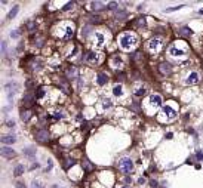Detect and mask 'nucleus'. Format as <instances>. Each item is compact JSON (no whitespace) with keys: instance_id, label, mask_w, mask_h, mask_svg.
<instances>
[{"instance_id":"f257e3e1","label":"nucleus","mask_w":203,"mask_h":188,"mask_svg":"<svg viewBox=\"0 0 203 188\" xmlns=\"http://www.w3.org/2000/svg\"><path fill=\"white\" fill-rule=\"evenodd\" d=\"M136 37L131 33H126L120 37V47L123 49V51H131V49H133L136 46Z\"/></svg>"},{"instance_id":"f03ea898","label":"nucleus","mask_w":203,"mask_h":188,"mask_svg":"<svg viewBox=\"0 0 203 188\" xmlns=\"http://www.w3.org/2000/svg\"><path fill=\"white\" fill-rule=\"evenodd\" d=\"M184 43H173L169 46V54L173 56V58H181V56H185L187 54V46H182Z\"/></svg>"},{"instance_id":"7ed1b4c3","label":"nucleus","mask_w":203,"mask_h":188,"mask_svg":"<svg viewBox=\"0 0 203 188\" xmlns=\"http://www.w3.org/2000/svg\"><path fill=\"white\" fill-rule=\"evenodd\" d=\"M119 166H120V169H122L125 173H131V172L133 170V163H132V160L128 158V157L122 158V160L119 161Z\"/></svg>"},{"instance_id":"20e7f679","label":"nucleus","mask_w":203,"mask_h":188,"mask_svg":"<svg viewBox=\"0 0 203 188\" xmlns=\"http://www.w3.org/2000/svg\"><path fill=\"white\" fill-rule=\"evenodd\" d=\"M5 89H6V92H8L9 98H10V95H14V93H17V92H18L19 86H18V83H15V82H9V83H6Z\"/></svg>"},{"instance_id":"39448f33","label":"nucleus","mask_w":203,"mask_h":188,"mask_svg":"<svg viewBox=\"0 0 203 188\" xmlns=\"http://www.w3.org/2000/svg\"><path fill=\"white\" fill-rule=\"evenodd\" d=\"M36 139H39L40 142H46L49 139V132L46 129H39L36 132Z\"/></svg>"},{"instance_id":"423d86ee","label":"nucleus","mask_w":203,"mask_h":188,"mask_svg":"<svg viewBox=\"0 0 203 188\" xmlns=\"http://www.w3.org/2000/svg\"><path fill=\"white\" fill-rule=\"evenodd\" d=\"M0 154H2L5 158H12V157L17 156L15 150H12V148H9V147H3L2 150H0Z\"/></svg>"},{"instance_id":"0eeeda50","label":"nucleus","mask_w":203,"mask_h":188,"mask_svg":"<svg viewBox=\"0 0 203 188\" xmlns=\"http://www.w3.org/2000/svg\"><path fill=\"white\" fill-rule=\"evenodd\" d=\"M148 101H150V104H151V105H153V107H156V108L162 105V98H160L159 95H151Z\"/></svg>"},{"instance_id":"6e6552de","label":"nucleus","mask_w":203,"mask_h":188,"mask_svg":"<svg viewBox=\"0 0 203 188\" xmlns=\"http://www.w3.org/2000/svg\"><path fill=\"white\" fill-rule=\"evenodd\" d=\"M197 82H199V74H197L196 71H193V73L187 77V84H196Z\"/></svg>"},{"instance_id":"1a4fd4ad","label":"nucleus","mask_w":203,"mask_h":188,"mask_svg":"<svg viewBox=\"0 0 203 188\" xmlns=\"http://www.w3.org/2000/svg\"><path fill=\"white\" fill-rule=\"evenodd\" d=\"M159 45H160V40L159 39H151L150 42H148V49H150V51H157V49H159Z\"/></svg>"},{"instance_id":"9d476101","label":"nucleus","mask_w":203,"mask_h":188,"mask_svg":"<svg viewBox=\"0 0 203 188\" xmlns=\"http://www.w3.org/2000/svg\"><path fill=\"white\" fill-rule=\"evenodd\" d=\"M159 68H160V73L162 74H171V65L168 64V62H162V64L159 65Z\"/></svg>"},{"instance_id":"9b49d317","label":"nucleus","mask_w":203,"mask_h":188,"mask_svg":"<svg viewBox=\"0 0 203 188\" xmlns=\"http://www.w3.org/2000/svg\"><path fill=\"white\" fill-rule=\"evenodd\" d=\"M107 82H108V76H107V74H105V73H99V74H98V84L104 86Z\"/></svg>"},{"instance_id":"f8f14e48","label":"nucleus","mask_w":203,"mask_h":188,"mask_svg":"<svg viewBox=\"0 0 203 188\" xmlns=\"http://www.w3.org/2000/svg\"><path fill=\"white\" fill-rule=\"evenodd\" d=\"M95 39H96V46L101 47L104 45V39H105V37H104L103 33H95Z\"/></svg>"},{"instance_id":"ddd939ff","label":"nucleus","mask_w":203,"mask_h":188,"mask_svg":"<svg viewBox=\"0 0 203 188\" xmlns=\"http://www.w3.org/2000/svg\"><path fill=\"white\" fill-rule=\"evenodd\" d=\"M15 141H17V138L14 135H6V136L2 138V142L3 144H14Z\"/></svg>"},{"instance_id":"4468645a","label":"nucleus","mask_w":203,"mask_h":188,"mask_svg":"<svg viewBox=\"0 0 203 188\" xmlns=\"http://www.w3.org/2000/svg\"><path fill=\"white\" fill-rule=\"evenodd\" d=\"M33 101H34V96H33V93H27L24 98H22V102L25 104V105H31L33 104Z\"/></svg>"},{"instance_id":"2eb2a0df","label":"nucleus","mask_w":203,"mask_h":188,"mask_svg":"<svg viewBox=\"0 0 203 188\" xmlns=\"http://www.w3.org/2000/svg\"><path fill=\"white\" fill-rule=\"evenodd\" d=\"M86 61H87V62H91V64H96V62H98L96 54H94V52H89V54H87V56H86Z\"/></svg>"},{"instance_id":"dca6fc26","label":"nucleus","mask_w":203,"mask_h":188,"mask_svg":"<svg viewBox=\"0 0 203 188\" xmlns=\"http://www.w3.org/2000/svg\"><path fill=\"white\" fill-rule=\"evenodd\" d=\"M163 111H164V114H168V116H169L171 119H173V117L176 116V113H175V111H173V110H172L171 107H168V105L163 108Z\"/></svg>"},{"instance_id":"f3484780","label":"nucleus","mask_w":203,"mask_h":188,"mask_svg":"<svg viewBox=\"0 0 203 188\" xmlns=\"http://www.w3.org/2000/svg\"><path fill=\"white\" fill-rule=\"evenodd\" d=\"M22 173H24V165H18L14 169V175H15V176H21Z\"/></svg>"},{"instance_id":"a211bd4d","label":"nucleus","mask_w":203,"mask_h":188,"mask_svg":"<svg viewBox=\"0 0 203 188\" xmlns=\"http://www.w3.org/2000/svg\"><path fill=\"white\" fill-rule=\"evenodd\" d=\"M30 117H31V113H30L28 110H25V111L21 113V119H22V121H28Z\"/></svg>"},{"instance_id":"6ab92c4d","label":"nucleus","mask_w":203,"mask_h":188,"mask_svg":"<svg viewBox=\"0 0 203 188\" xmlns=\"http://www.w3.org/2000/svg\"><path fill=\"white\" fill-rule=\"evenodd\" d=\"M18 10H19V8L18 6H14L12 8V10L8 14V19H12V18H15V15L18 14Z\"/></svg>"},{"instance_id":"aec40b11","label":"nucleus","mask_w":203,"mask_h":188,"mask_svg":"<svg viewBox=\"0 0 203 188\" xmlns=\"http://www.w3.org/2000/svg\"><path fill=\"white\" fill-rule=\"evenodd\" d=\"M92 8H94V10H103V9H105L104 3H101V2H94L92 3Z\"/></svg>"},{"instance_id":"412c9836","label":"nucleus","mask_w":203,"mask_h":188,"mask_svg":"<svg viewBox=\"0 0 203 188\" xmlns=\"http://www.w3.org/2000/svg\"><path fill=\"white\" fill-rule=\"evenodd\" d=\"M24 154L27 156V157H30V158H33L36 156V151H33V148H25L24 150Z\"/></svg>"},{"instance_id":"4be33fe9","label":"nucleus","mask_w":203,"mask_h":188,"mask_svg":"<svg viewBox=\"0 0 203 188\" xmlns=\"http://www.w3.org/2000/svg\"><path fill=\"white\" fill-rule=\"evenodd\" d=\"M67 76H68V77H71V79H73V77H76V76H77V70H76L74 67H71V68L67 71Z\"/></svg>"},{"instance_id":"5701e85b","label":"nucleus","mask_w":203,"mask_h":188,"mask_svg":"<svg viewBox=\"0 0 203 188\" xmlns=\"http://www.w3.org/2000/svg\"><path fill=\"white\" fill-rule=\"evenodd\" d=\"M113 93L116 95V96H120L123 92H122V86L120 84H117V86H114V89H113Z\"/></svg>"},{"instance_id":"b1692460","label":"nucleus","mask_w":203,"mask_h":188,"mask_svg":"<svg viewBox=\"0 0 203 188\" xmlns=\"http://www.w3.org/2000/svg\"><path fill=\"white\" fill-rule=\"evenodd\" d=\"M31 188H43V184L40 181H33L31 182Z\"/></svg>"},{"instance_id":"393cba45","label":"nucleus","mask_w":203,"mask_h":188,"mask_svg":"<svg viewBox=\"0 0 203 188\" xmlns=\"http://www.w3.org/2000/svg\"><path fill=\"white\" fill-rule=\"evenodd\" d=\"M191 33H193V31L190 30V28H187V27L181 28V34H182V36H190V34H191Z\"/></svg>"},{"instance_id":"a878e982","label":"nucleus","mask_w":203,"mask_h":188,"mask_svg":"<svg viewBox=\"0 0 203 188\" xmlns=\"http://www.w3.org/2000/svg\"><path fill=\"white\" fill-rule=\"evenodd\" d=\"M10 37H14V39H18L19 37V30H14L10 33Z\"/></svg>"},{"instance_id":"bb28decb","label":"nucleus","mask_w":203,"mask_h":188,"mask_svg":"<svg viewBox=\"0 0 203 188\" xmlns=\"http://www.w3.org/2000/svg\"><path fill=\"white\" fill-rule=\"evenodd\" d=\"M135 95H136V96H142V95H145V89H144V87H142V89H138V91L135 92Z\"/></svg>"},{"instance_id":"cd10ccee","label":"nucleus","mask_w":203,"mask_h":188,"mask_svg":"<svg viewBox=\"0 0 203 188\" xmlns=\"http://www.w3.org/2000/svg\"><path fill=\"white\" fill-rule=\"evenodd\" d=\"M73 6H74V3H73V2H70V3H67V5L64 6V8H62V10H70V9H71Z\"/></svg>"},{"instance_id":"c85d7f7f","label":"nucleus","mask_w":203,"mask_h":188,"mask_svg":"<svg viewBox=\"0 0 203 188\" xmlns=\"http://www.w3.org/2000/svg\"><path fill=\"white\" fill-rule=\"evenodd\" d=\"M104 107H105V108L111 107V101H110V99H105V101H104Z\"/></svg>"},{"instance_id":"c756f323","label":"nucleus","mask_w":203,"mask_h":188,"mask_svg":"<svg viewBox=\"0 0 203 188\" xmlns=\"http://www.w3.org/2000/svg\"><path fill=\"white\" fill-rule=\"evenodd\" d=\"M43 95H45V92H43L42 89H39V91H37V95H36V96H37V98H42Z\"/></svg>"},{"instance_id":"7c9ffc66","label":"nucleus","mask_w":203,"mask_h":188,"mask_svg":"<svg viewBox=\"0 0 203 188\" xmlns=\"http://www.w3.org/2000/svg\"><path fill=\"white\" fill-rule=\"evenodd\" d=\"M108 8H110V9H116V8H117V3H114V2H111V3L108 5Z\"/></svg>"},{"instance_id":"2f4dec72","label":"nucleus","mask_w":203,"mask_h":188,"mask_svg":"<svg viewBox=\"0 0 203 188\" xmlns=\"http://www.w3.org/2000/svg\"><path fill=\"white\" fill-rule=\"evenodd\" d=\"M138 25H145V19H138Z\"/></svg>"},{"instance_id":"473e14b6","label":"nucleus","mask_w":203,"mask_h":188,"mask_svg":"<svg viewBox=\"0 0 203 188\" xmlns=\"http://www.w3.org/2000/svg\"><path fill=\"white\" fill-rule=\"evenodd\" d=\"M6 124H8V126H14L15 121H14V120H8V121H6Z\"/></svg>"},{"instance_id":"72a5a7b5","label":"nucleus","mask_w":203,"mask_h":188,"mask_svg":"<svg viewBox=\"0 0 203 188\" xmlns=\"http://www.w3.org/2000/svg\"><path fill=\"white\" fill-rule=\"evenodd\" d=\"M2 51H3V52L6 51V42H2Z\"/></svg>"},{"instance_id":"f704fd0d","label":"nucleus","mask_w":203,"mask_h":188,"mask_svg":"<svg viewBox=\"0 0 203 188\" xmlns=\"http://www.w3.org/2000/svg\"><path fill=\"white\" fill-rule=\"evenodd\" d=\"M17 188H25L24 184H17Z\"/></svg>"}]
</instances>
